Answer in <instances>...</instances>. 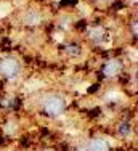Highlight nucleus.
I'll list each match as a JSON object with an SVG mask.
<instances>
[{
  "mask_svg": "<svg viewBox=\"0 0 138 151\" xmlns=\"http://www.w3.org/2000/svg\"><path fill=\"white\" fill-rule=\"evenodd\" d=\"M132 29H133V35L137 37V32H138V24H137V21L133 23V27H132Z\"/></svg>",
  "mask_w": 138,
  "mask_h": 151,
  "instance_id": "9",
  "label": "nucleus"
},
{
  "mask_svg": "<svg viewBox=\"0 0 138 151\" xmlns=\"http://www.w3.org/2000/svg\"><path fill=\"white\" fill-rule=\"evenodd\" d=\"M104 34H106V31L103 27H95V29H92V32H90V37L95 42H101L104 39Z\"/></svg>",
  "mask_w": 138,
  "mask_h": 151,
  "instance_id": "5",
  "label": "nucleus"
},
{
  "mask_svg": "<svg viewBox=\"0 0 138 151\" xmlns=\"http://www.w3.org/2000/svg\"><path fill=\"white\" fill-rule=\"evenodd\" d=\"M122 69V63L119 60H109L103 68V74L108 76V77H112V76L119 74Z\"/></svg>",
  "mask_w": 138,
  "mask_h": 151,
  "instance_id": "3",
  "label": "nucleus"
},
{
  "mask_svg": "<svg viewBox=\"0 0 138 151\" xmlns=\"http://www.w3.org/2000/svg\"><path fill=\"white\" fill-rule=\"evenodd\" d=\"M40 21H42V16L39 15V13H35V12L27 13L26 18H24V23L26 24H37V23H40Z\"/></svg>",
  "mask_w": 138,
  "mask_h": 151,
  "instance_id": "6",
  "label": "nucleus"
},
{
  "mask_svg": "<svg viewBox=\"0 0 138 151\" xmlns=\"http://www.w3.org/2000/svg\"><path fill=\"white\" fill-rule=\"evenodd\" d=\"M0 74L5 79H16L21 74V63L14 56H6L0 60Z\"/></svg>",
  "mask_w": 138,
  "mask_h": 151,
  "instance_id": "2",
  "label": "nucleus"
},
{
  "mask_svg": "<svg viewBox=\"0 0 138 151\" xmlns=\"http://www.w3.org/2000/svg\"><path fill=\"white\" fill-rule=\"evenodd\" d=\"M83 151H109V143L103 138H95L88 143V146Z\"/></svg>",
  "mask_w": 138,
  "mask_h": 151,
  "instance_id": "4",
  "label": "nucleus"
},
{
  "mask_svg": "<svg viewBox=\"0 0 138 151\" xmlns=\"http://www.w3.org/2000/svg\"><path fill=\"white\" fill-rule=\"evenodd\" d=\"M66 52L69 55H79V53H80V47L79 45H68Z\"/></svg>",
  "mask_w": 138,
  "mask_h": 151,
  "instance_id": "7",
  "label": "nucleus"
},
{
  "mask_svg": "<svg viewBox=\"0 0 138 151\" xmlns=\"http://www.w3.org/2000/svg\"><path fill=\"white\" fill-rule=\"evenodd\" d=\"M42 109L47 116L58 117L64 113V109H66V100L61 95H58V93H50V95H47L45 98H43Z\"/></svg>",
  "mask_w": 138,
  "mask_h": 151,
  "instance_id": "1",
  "label": "nucleus"
},
{
  "mask_svg": "<svg viewBox=\"0 0 138 151\" xmlns=\"http://www.w3.org/2000/svg\"><path fill=\"white\" fill-rule=\"evenodd\" d=\"M75 2H77V0H63L61 5H75Z\"/></svg>",
  "mask_w": 138,
  "mask_h": 151,
  "instance_id": "8",
  "label": "nucleus"
}]
</instances>
